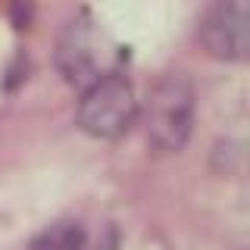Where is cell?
Returning <instances> with one entry per match:
<instances>
[{"label":"cell","mask_w":250,"mask_h":250,"mask_svg":"<svg viewBox=\"0 0 250 250\" xmlns=\"http://www.w3.org/2000/svg\"><path fill=\"white\" fill-rule=\"evenodd\" d=\"M119 47L94 16L78 13L66 22L57 41V69L72 88L84 91L94 82L119 72Z\"/></svg>","instance_id":"obj_1"},{"label":"cell","mask_w":250,"mask_h":250,"mask_svg":"<svg viewBox=\"0 0 250 250\" xmlns=\"http://www.w3.org/2000/svg\"><path fill=\"white\" fill-rule=\"evenodd\" d=\"M197 38L213 60L244 62L250 50V0H209Z\"/></svg>","instance_id":"obj_4"},{"label":"cell","mask_w":250,"mask_h":250,"mask_svg":"<svg viewBox=\"0 0 250 250\" xmlns=\"http://www.w3.org/2000/svg\"><path fill=\"white\" fill-rule=\"evenodd\" d=\"M197 94L185 72H163L147 94L144 125L147 141L160 153H178L194 131Z\"/></svg>","instance_id":"obj_2"},{"label":"cell","mask_w":250,"mask_h":250,"mask_svg":"<svg viewBox=\"0 0 250 250\" xmlns=\"http://www.w3.org/2000/svg\"><path fill=\"white\" fill-rule=\"evenodd\" d=\"M75 119L84 135L97 141L122 138L138 119V100H135L131 82L122 72H113L100 78V82H94L91 88L82 91Z\"/></svg>","instance_id":"obj_3"},{"label":"cell","mask_w":250,"mask_h":250,"mask_svg":"<svg viewBox=\"0 0 250 250\" xmlns=\"http://www.w3.org/2000/svg\"><path fill=\"white\" fill-rule=\"evenodd\" d=\"M31 250H84V229L72 219L53 222L41 234H35Z\"/></svg>","instance_id":"obj_5"}]
</instances>
